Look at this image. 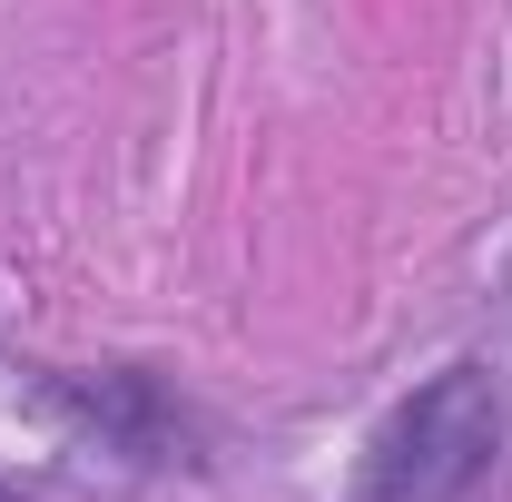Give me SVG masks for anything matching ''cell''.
Here are the masks:
<instances>
[{"mask_svg":"<svg viewBox=\"0 0 512 502\" xmlns=\"http://www.w3.org/2000/svg\"><path fill=\"white\" fill-rule=\"evenodd\" d=\"M503 463V394H493V365L453 355L444 375H424L375 434H365V463H355V493L345 502H473Z\"/></svg>","mask_w":512,"mask_h":502,"instance_id":"1","label":"cell"},{"mask_svg":"<svg viewBox=\"0 0 512 502\" xmlns=\"http://www.w3.org/2000/svg\"><path fill=\"white\" fill-rule=\"evenodd\" d=\"M40 394L60 404L99 453H119L128 473H207L217 463V424L148 365H89V375H40Z\"/></svg>","mask_w":512,"mask_h":502,"instance_id":"2","label":"cell"},{"mask_svg":"<svg viewBox=\"0 0 512 502\" xmlns=\"http://www.w3.org/2000/svg\"><path fill=\"white\" fill-rule=\"evenodd\" d=\"M0 502H30V493H20V483H0Z\"/></svg>","mask_w":512,"mask_h":502,"instance_id":"3","label":"cell"}]
</instances>
